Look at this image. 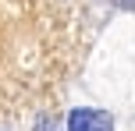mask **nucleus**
I'll return each mask as SVG.
<instances>
[{"label": "nucleus", "instance_id": "nucleus-1", "mask_svg": "<svg viewBox=\"0 0 135 131\" xmlns=\"http://www.w3.org/2000/svg\"><path fill=\"white\" fill-rule=\"evenodd\" d=\"M68 131H114V120L103 110H71L68 113Z\"/></svg>", "mask_w": 135, "mask_h": 131}]
</instances>
